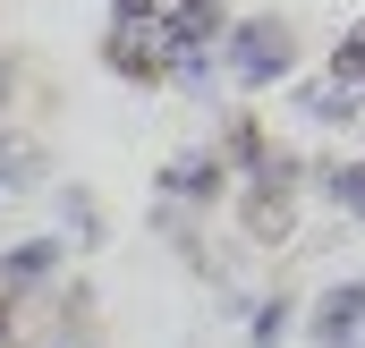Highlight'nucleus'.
Returning <instances> with one entry per match:
<instances>
[{
  "instance_id": "obj_1",
  "label": "nucleus",
  "mask_w": 365,
  "mask_h": 348,
  "mask_svg": "<svg viewBox=\"0 0 365 348\" xmlns=\"http://www.w3.org/2000/svg\"><path fill=\"white\" fill-rule=\"evenodd\" d=\"M212 68H221L238 93H272V86H289V77H297V26H289L280 9L230 17V34H221Z\"/></svg>"
},
{
  "instance_id": "obj_2",
  "label": "nucleus",
  "mask_w": 365,
  "mask_h": 348,
  "mask_svg": "<svg viewBox=\"0 0 365 348\" xmlns=\"http://www.w3.org/2000/svg\"><path fill=\"white\" fill-rule=\"evenodd\" d=\"M153 187H162V204H179V213H221V195H230V170H221V162L195 145V153H170Z\"/></svg>"
},
{
  "instance_id": "obj_3",
  "label": "nucleus",
  "mask_w": 365,
  "mask_h": 348,
  "mask_svg": "<svg viewBox=\"0 0 365 348\" xmlns=\"http://www.w3.org/2000/svg\"><path fill=\"white\" fill-rule=\"evenodd\" d=\"M153 34H162V51H170V60H187V51H221L230 9H221V0H162Z\"/></svg>"
},
{
  "instance_id": "obj_4",
  "label": "nucleus",
  "mask_w": 365,
  "mask_h": 348,
  "mask_svg": "<svg viewBox=\"0 0 365 348\" xmlns=\"http://www.w3.org/2000/svg\"><path fill=\"white\" fill-rule=\"evenodd\" d=\"M60 263H68L60 238H17V247H0V297H9V306H34V297L60 280Z\"/></svg>"
},
{
  "instance_id": "obj_5",
  "label": "nucleus",
  "mask_w": 365,
  "mask_h": 348,
  "mask_svg": "<svg viewBox=\"0 0 365 348\" xmlns=\"http://www.w3.org/2000/svg\"><path fill=\"white\" fill-rule=\"evenodd\" d=\"M102 68L119 86H170V51H162L153 26H110L102 34Z\"/></svg>"
},
{
  "instance_id": "obj_6",
  "label": "nucleus",
  "mask_w": 365,
  "mask_h": 348,
  "mask_svg": "<svg viewBox=\"0 0 365 348\" xmlns=\"http://www.w3.org/2000/svg\"><path fill=\"white\" fill-rule=\"evenodd\" d=\"M306 340L314 348H365V272L357 280H331L306 314Z\"/></svg>"
},
{
  "instance_id": "obj_7",
  "label": "nucleus",
  "mask_w": 365,
  "mask_h": 348,
  "mask_svg": "<svg viewBox=\"0 0 365 348\" xmlns=\"http://www.w3.org/2000/svg\"><path fill=\"white\" fill-rule=\"evenodd\" d=\"M230 204H238V230H247L255 247H289V230H297V195H264V187H230Z\"/></svg>"
},
{
  "instance_id": "obj_8",
  "label": "nucleus",
  "mask_w": 365,
  "mask_h": 348,
  "mask_svg": "<svg viewBox=\"0 0 365 348\" xmlns=\"http://www.w3.org/2000/svg\"><path fill=\"white\" fill-rule=\"evenodd\" d=\"M51 213H60V230H51V238H60V247H102V238H110V221H102V204H93V187H51Z\"/></svg>"
},
{
  "instance_id": "obj_9",
  "label": "nucleus",
  "mask_w": 365,
  "mask_h": 348,
  "mask_svg": "<svg viewBox=\"0 0 365 348\" xmlns=\"http://www.w3.org/2000/svg\"><path fill=\"white\" fill-rule=\"evenodd\" d=\"M264 145H272V136H264V128H255L247 111H230V119H221V145H204V153H212V162L230 170V187H238V178L264 162Z\"/></svg>"
},
{
  "instance_id": "obj_10",
  "label": "nucleus",
  "mask_w": 365,
  "mask_h": 348,
  "mask_svg": "<svg viewBox=\"0 0 365 348\" xmlns=\"http://www.w3.org/2000/svg\"><path fill=\"white\" fill-rule=\"evenodd\" d=\"M51 178V153L34 136H0V187H43Z\"/></svg>"
},
{
  "instance_id": "obj_11",
  "label": "nucleus",
  "mask_w": 365,
  "mask_h": 348,
  "mask_svg": "<svg viewBox=\"0 0 365 348\" xmlns=\"http://www.w3.org/2000/svg\"><path fill=\"white\" fill-rule=\"evenodd\" d=\"M238 187H264V195H297V187H306V162H297V153H280V145H264V162L238 178Z\"/></svg>"
},
{
  "instance_id": "obj_12",
  "label": "nucleus",
  "mask_w": 365,
  "mask_h": 348,
  "mask_svg": "<svg viewBox=\"0 0 365 348\" xmlns=\"http://www.w3.org/2000/svg\"><path fill=\"white\" fill-rule=\"evenodd\" d=\"M323 77H331L340 93H357V102H365V26H349V34L331 43V68H323Z\"/></svg>"
},
{
  "instance_id": "obj_13",
  "label": "nucleus",
  "mask_w": 365,
  "mask_h": 348,
  "mask_svg": "<svg viewBox=\"0 0 365 348\" xmlns=\"http://www.w3.org/2000/svg\"><path fill=\"white\" fill-rule=\"evenodd\" d=\"M297 102H306L323 128H357V119H365V102H357V93H340V86H297Z\"/></svg>"
},
{
  "instance_id": "obj_14",
  "label": "nucleus",
  "mask_w": 365,
  "mask_h": 348,
  "mask_svg": "<svg viewBox=\"0 0 365 348\" xmlns=\"http://www.w3.org/2000/svg\"><path fill=\"white\" fill-rule=\"evenodd\" d=\"M289 323H297L289 297H255V306H247V340H255V348H280V340H289Z\"/></svg>"
},
{
  "instance_id": "obj_15",
  "label": "nucleus",
  "mask_w": 365,
  "mask_h": 348,
  "mask_svg": "<svg viewBox=\"0 0 365 348\" xmlns=\"http://www.w3.org/2000/svg\"><path fill=\"white\" fill-rule=\"evenodd\" d=\"M162 0H110V26H153Z\"/></svg>"
},
{
  "instance_id": "obj_16",
  "label": "nucleus",
  "mask_w": 365,
  "mask_h": 348,
  "mask_svg": "<svg viewBox=\"0 0 365 348\" xmlns=\"http://www.w3.org/2000/svg\"><path fill=\"white\" fill-rule=\"evenodd\" d=\"M0 348H17V306L0 297Z\"/></svg>"
},
{
  "instance_id": "obj_17",
  "label": "nucleus",
  "mask_w": 365,
  "mask_h": 348,
  "mask_svg": "<svg viewBox=\"0 0 365 348\" xmlns=\"http://www.w3.org/2000/svg\"><path fill=\"white\" fill-rule=\"evenodd\" d=\"M9 93H17V68H9V60H0V111H9Z\"/></svg>"
},
{
  "instance_id": "obj_18",
  "label": "nucleus",
  "mask_w": 365,
  "mask_h": 348,
  "mask_svg": "<svg viewBox=\"0 0 365 348\" xmlns=\"http://www.w3.org/2000/svg\"><path fill=\"white\" fill-rule=\"evenodd\" d=\"M357 162H365V145H357Z\"/></svg>"
}]
</instances>
